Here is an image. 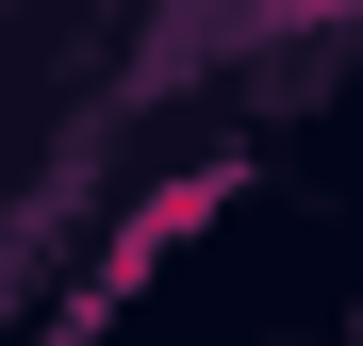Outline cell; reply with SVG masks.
<instances>
[{"mask_svg": "<svg viewBox=\"0 0 363 346\" xmlns=\"http://www.w3.org/2000/svg\"><path fill=\"white\" fill-rule=\"evenodd\" d=\"M314 17H347V0H314Z\"/></svg>", "mask_w": 363, "mask_h": 346, "instance_id": "cell-1", "label": "cell"}]
</instances>
